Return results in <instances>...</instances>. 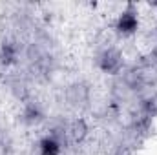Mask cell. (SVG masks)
<instances>
[{"label": "cell", "mask_w": 157, "mask_h": 155, "mask_svg": "<svg viewBox=\"0 0 157 155\" xmlns=\"http://www.w3.org/2000/svg\"><path fill=\"white\" fill-rule=\"evenodd\" d=\"M101 68L108 73H115L121 68V55L113 49H108L102 57H101Z\"/></svg>", "instance_id": "6da1fadb"}, {"label": "cell", "mask_w": 157, "mask_h": 155, "mask_svg": "<svg viewBox=\"0 0 157 155\" xmlns=\"http://www.w3.org/2000/svg\"><path fill=\"white\" fill-rule=\"evenodd\" d=\"M137 28V18L133 13H124L119 20V29L121 31H126V33H132L133 29Z\"/></svg>", "instance_id": "7a4b0ae2"}, {"label": "cell", "mask_w": 157, "mask_h": 155, "mask_svg": "<svg viewBox=\"0 0 157 155\" xmlns=\"http://www.w3.org/2000/svg\"><path fill=\"white\" fill-rule=\"evenodd\" d=\"M40 148H42V155H59V144L53 139H44Z\"/></svg>", "instance_id": "3957f363"}, {"label": "cell", "mask_w": 157, "mask_h": 155, "mask_svg": "<svg viewBox=\"0 0 157 155\" xmlns=\"http://www.w3.org/2000/svg\"><path fill=\"white\" fill-rule=\"evenodd\" d=\"M13 59H15V49H13L9 44H6V46L2 47V62L9 64V62H13Z\"/></svg>", "instance_id": "277c9868"}, {"label": "cell", "mask_w": 157, "mask_h": 155, "mask_svg": "<svg viewBox=\"0 0 157 155\" xmlns=\"http://www.w3.org/2000/svg\"><path fill=\"white\" fill-rule=\"evenodd\" d=\"M84 131H86V126H84V122L82 120H77L75 124H73V137L80 141L82 137H84Z\"/></svg>", "instance_id": "5b68a950"}]
</instances>
